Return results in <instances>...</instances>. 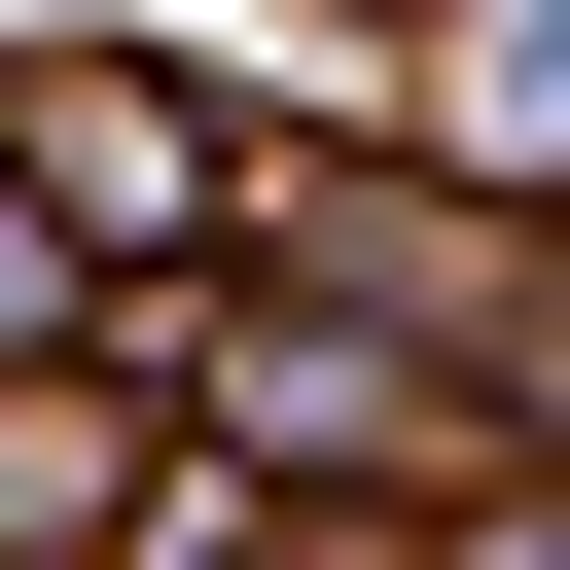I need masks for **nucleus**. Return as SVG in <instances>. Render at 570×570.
Listing matches in <instances>:
<instances>
[{
	"instance_id": "obj_1",
	"label": "nucleus",
	"mask_w": 570,
	"mask_h": 570,
	"mask_svg": "<svg viewBox=\"0 0 570 570\" xmlns=\"http://www.w3.org/2000/svg\"><path fill=\"white\" fill-rule=\"evenodd\" d=\"M463 178H570V0H499V36H463Z\"/></svg>"
},
{
	"instance_id": "obj_2",
	"label": "nucleus",
	"mask_w": 570,
	"mask_h": 570,
	"mask_svg": "<svg viewBox=\"0 0 570 570\" xmlns=\"http://www.w3.org/2000/svg\"><path fill=\"white\" fill-rule=\"evenodd\" d=\"M36 321H71V214H36V178H0V356H36Z\"/></svg>"
}]
</instances>
